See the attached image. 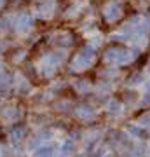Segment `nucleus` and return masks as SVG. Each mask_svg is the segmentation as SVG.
Wrapping results in <instances>:
<instances>
[{
  "instance_id": "f257e3e1",
  "label": "nucleus",
  "mask_w": 150,
  "mask_h": 157,
  "mask_svg": "<svg viewBox=\"0 0 150 157\" xmlns=\"http://www.w3.org/2000/svg\"><path fill=\"white\" fill-rule=\"evenodd\" d=\"M93 59H94V51L91 49V47H86V49H82L75 56V59H73V68H77V70L86 68L93 63Z\"/></svg>"
},
{
  "instance_id": "39448f33",
  "label": "nucleus",
  "mask_w": 150,
  "mask_h": 157,
  "mask_svg": "<svg viewBox=\"0 0 150 157\" xmlns=\"http://www.w3.org/2000/svg\"><path fill=\"white\" fill-rule=\"evenodd\" d=\"M51 154H52V148H49V147H42L40 150H37L35 155H37V157H49Z\"/></svg>"
},
{
  "instance_id": "f03ea898",
  "label": "nucleus",
  "mask_w": 150,
  "mask_h": 157,
  "mask_svg": "<svg viewBox=\"0 0 150 157\" xmlns=\"http://www.w3.org/2000/svg\"><path fill=\"white\" fill-rule=\"evenodd\" d=\"M129 59H131V54H129L126 49H110L105 54V61L106 63H113V65L128 63Z\"/></svg>"
},
{
  "instance_id": "423d86ee",
  "label": "nucleus",
  "mask_w": 150,
  "mask_h": 157,
  "mask_svg": "<svg viewBox=\"0 0 150 157\" xmlns=\"http://www.w3.org/2000/svg\"><path fill=\"white\" fill-rule=\"evenodd\" d=\"M0 4H2V0H0Z\"/></svg>"
},
{
  "instance_id": "7ed1b4c3",
  "label": "nucleus",
  "mask_w": 150,
  "mask_h": 157,
  "mask_svg": "<svg viewBox=\"0 0 150 157\" xmlns=\"http://www.w3.org/2000/svg\"><path fill=\"white\" fill-rule=\"evenodd\" d=\"M121 4H117V2H113V4H110V6L105 9V16L106 19H117V17L121 16Z\"/></svg>"
},
{
  "instance_id": "20e7f679",
  "label": "nucleus",
  "mask_w": 150,
  "mask_h": 157,
  "mask_svg": "<svg viewBox=\"0 0 150 157\" xmlns=\"http://www.w3.org/2000/svg\"><path fill=\"white\" fill-rule=\"evenodd\" d=\"M30 17L28 16H21L19 19H17V28H19V32H26L28 28H30Z\"/></svg>"
}]
</instances>
